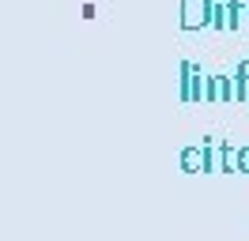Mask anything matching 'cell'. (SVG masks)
I'll return each instance as SVG.
<instances>
[{"label":"cell","mask_w":249,"mask_h":241,"mask_svg":"<svg viewBox=\"0 0 249 241\" xmlns=\"http://www.w3.org/2000/svg\"><path fill=\"white\" fill-rule=\"evenodd\" d=\"M208 0H185V15H181V23L185 27H200L204 19H208Z\"/></svg>","instance_id":"cell-1"},{"label":"cell","mask_w":249,"mask_h":241,"mask_svg":"<svg viewBox=\"0 0 249 241\" xmlns=\"http://www.w3.org/2000/svg\"><path fill=\"white\" fill-rule=\"evenodd\" d=\"M181 166H185V170H200V166H208V162H204V151L200 147H185V151H181Z\"/></svg>","instance_id":"cell-2"},{"label":"cell","mask_w":249,"mask_h":241,"mask_svg":"<svg viewBox=\"0 0 249 241\" xmlns=\"http://www.w3.org/2000/svg\"><path fill=\"white\" fill-rule=\"evenodd\" d=\"M238 166H242V170H249V147L238 151Z\"/></svg>","instance_id":"cell-3"}]
</instances>
